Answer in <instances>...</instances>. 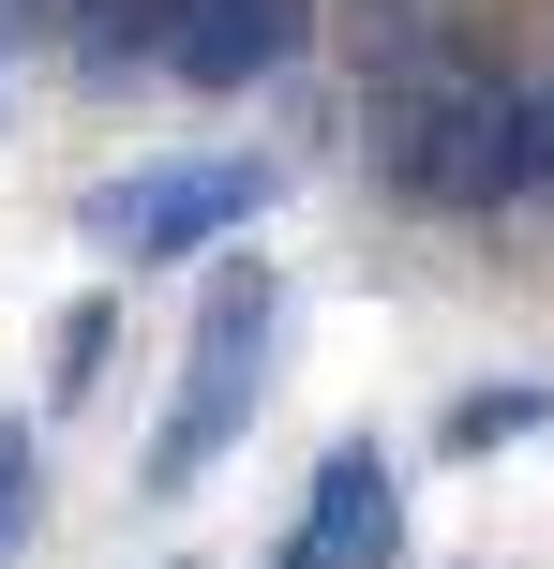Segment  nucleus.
<instances>
[{
  "instance_id": "f257e3e1",
  "label": "nucleus",
  "mask_w": 554,
  "mask_h": 569,
  "mask_svg": "<svg viewBox=\"0 0 554 569\" xmlns=\"http://www.w3.org/2000/svg\"><path fill=\"white\" fill-rule=\"evenodd\" d=\"M360 150H375L405 196H435V210H495V196L540 180V106L405 30V46L375 60V90H360Z\"/></svg>"
},
{
  "instance_id": "f03ea898",
  "label": "nucleus",
  "mask_w": 554,
  "mask_h": 569,
  "mask_svg": "<svg viewBox=\"0 0 554 569\" xmlns=\"http://www.w3.org/2000/svg\"><path fill=\"white\" fill-rule=\"evenodd\" d=\"M180 405H165V435H150V495H180L210 450H225L240 420H255V360H270V270H210V300H195V345H180Z\"/></svg>"
},
{
  "instance_id": "7ed1b4c3",
  "label": "nucleus",
  "mask_w": 554,
  "mask_h": 569,
  "mask_svg": "<svg viewBox=\"0 0 554 569\" xmlns=\"http://www.w3.org/2000/svg\"><path fill=\"white\" fill-rule=\"evenodd\" d=\"M255 196H270V166L195 150V166H135V180H105L75 226H90V256H195V240L255 226Z\"/></svg>"
},
{
  "instance_id": "20e7f679",
  "label": "nucleus",
  "mask_w": 554,
  "mask_h": 569,
  "mask_svg": "<svg viewBox=\"0 0 554 569\" xmlns=\"http://www.w3.org/2000/svg\"><path fill=\"white\" fill-rule=\"evenodd\" d=\"M315 0H165V76L180 90H255L270 60H300Z\"/></svg>"
},
{
  "instance_id": "39448f33",
  "label": "nucleus",
  "mask_w": 554,
  "mask_h": 569,
  "mask_svg": "<svg viewBox=\"0 0 554 569\" xmlns=\"http://www.w3.org/2000/svg\"><path fill=\"white\" fill-rule=\"evenodd\" d=\"M390 540H405L390 465H375V450H330V465H315V510H300V540H285V569H390Z\"/></svg>"
},
{
  "instance_id": "423d86ee",
  "label": "nucleus",
  "mask_w": 554,
  "mask_h": 569,
  "mask_svg": "<svg viewBox=\"0 0 554 569\" xmlns=\"http://www.w3.org/2000/svg\"><path fill=\"white\" fill-rule=\"evenodd\" d=\"M510 435H540V390H465L450 405V450H510Z\"/></svg>"
},
{
  "instance_id": "0eeeda50",
  "label": "nucleus",
  "mask_w": 554,
  "mask_h": 569,
  "mask_svg": "<svg viewBox=\"0 0 554 569\" xmlns=\"http://www.w3.org/2000/svg\"><path fill=\"white\" fill-rule=\"evenodd\" d=\"M90 360H105V300H75V315H60V390H90Z\"/></svg>"
},
{
  "instance_id": "6e6552de",
  "label": "nucleus",
  "mask_w": 554,
  "mask_h": 569,
  "mask_svg": "<svg viewBox=\"0 0 554 569\" xmlns=\"http://www.w3.org/2000/svg\"><path fill=\"white\" fill-rule=\"evenodd\" d=\"M16 510H30V435L0 420V540H16Z\"/></svg>"
},
{
  "instance_id": "1a4fd4ad",
  "label": "nucleus",
  "mask_w": 554,
  "mask_h": 569,
  "mask_svg": "<svg viewBox=\"0 0 554 569\" xmlns=\"http://www.w3.org/2000/svg\"><path fill=\"white\" fill-rule=\"evenodd\" d=\"M540 180H554V90H540Z\"/></svg>"
}]
</instances>
